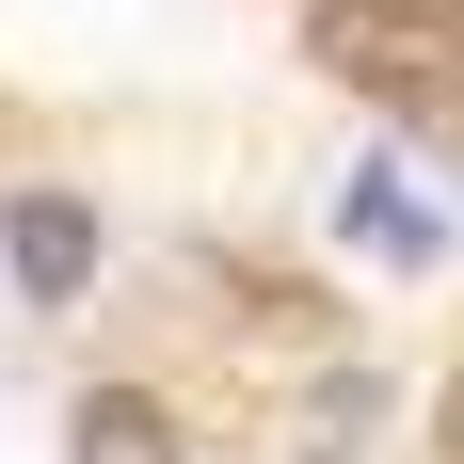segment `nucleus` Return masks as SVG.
<instances>
[{"label":"nucleus","instance_id":"1","mask_svg":"<svg viewBox=\"0 0 464 464\" xmlns=\"http://www.w3.org/2000/svg\"><path fill=\"white\" fill-rule=\"evenodd\" d=\"M304 48L369 96H449V64H464V33L432 0H304Z\"/></svg>","mask_w":464,"mask_h":464},{"label":"nucleus","instance_id":"2","mask_svg":"<svg viewBox=\"0 0 464 464\" xmlns=\"http://www.w3.org/2000/svg\"><path fill=\"white\" fill-rule=\"evenodd\" d=\"M0 256H16V288H33V304H64V288L96 273V225L64 208V192H16V208H0Z\"/></svg>","mask_w":464,"mask_h":464},{"label":"nucleus","instance_id":"3","mask_svg":"<svg viewBox=\"0 0 464 464\" xmlns=\"http://www.w3.org/2000/svg\"><path fill=\"white\" fill-rule=\"evenodd\" d=\"M64 449H81V464H177V417H160L144 384H96V401H81V432H64Z\"/></svg>","mask_w":464,"mask_h":464},{"label":"nucleus","instance_id":"4","mask_svg":"<svg viewBox=\"0 0 464 464\" xmlns=\"http://www.w3.org/2000/svg\"><path fill=\"white\" fill-rule=\"evenodd\" d=\"M369 417H384V384H369V369H336V384H321V432H304V449H321V464H336V449H369Z\"/></svg>","mask_w":464,"mask_h":464},{"label":"nucleus","instance_id":"5","mask_svg":"<svg viewBox=\"0 0 464 464\" xmlns=\"http://www.w3.org/2000/svg\"><path fill=\"white\" fill-rule=\"evenodd\" d=\"M353 240H384V256H417L432 225H417V192H384V177H369V192H353Z\"/></svg>","mask_w":464,"mask_h":464},{"label":"nucleus","instance_id":"6","mask_svg":"<svg viewBox=\"0 0 464 464\" xmlns=\"http://www.w3.org/2000/svg\"><path fill=\"white\" fill-rule=\"evenodd\" d=\"M449 449H464V384H449Z\"/></svg>","mask_w":464,"mask_h":464},{"label":"nucleus","instance_id":"7","mask_svg":"<svg viewBox=\"0 0 464 464\" xmlns=\"http://www.w3.org/2000/svg\"><path fill=\"white\" fill-rule=\"evenodd\" d=\"M432 16H449V33H464V0H432Z\"/></svg>","mask_w":464,"mask_h":464}]
</instances>
